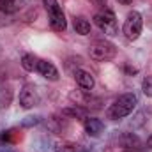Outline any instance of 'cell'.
<instances>
[{
    "label": "cell",
    "instance_id": "11",
    "mask_svg": "<svg viewBox=\"0 0 152 152\" xmlns=\"http://www.w3.org/2000/svg\"><path fill=\"white\" fill-rule=\"evenodd\" d=\"M73 28H75L76 34H80V36H88L90 34V21L87 20V18H83V16H75L73 18Z\"/></svg>",
    "mask_w": 152,
    "mask_h": 152
},
{
    "label": "cell",
    "instance_id": "9",
    "mask_svg": "<svg viewBox=\"0 0 152 152\" xmlns=\"http://www.w3.org/2000/svg\"><path fill=\"white\" fill-rule=\"evenodd\" d=\"M73 76H75L76 83H78V87H80L81 90H92L94 85H96V78H94V75H92L90 71L76 69L75 73H73Z\"/></svg>",
    "mask_w": 152,
    "mask_h": 152
},
{
    "label": "cell",
    "instance_id": "14",
    "mask_svg": "<svg viewBox=\"0 0 152 152\" xmlns=\"http://www.w3.org/2000/svg\"><path fill=\"white\" fill-rule=\"evenodd\" d=\"M12 101V88L9 85H0V108H7Z\"/></svg>",
    "mask_w": 152,
    "mask_h": 152
},
{
    "label": "cell",
    "instance_id": "6",
    "mask_svg": "<svg viewBox=\"0 0 152 152\" xmlns=\"http://www.w3.org/2000/svg\"><path fill=\"white\" fill-rule=\"evenodd\" d=\"M39 101H41V96H39L37 87L32 83L23 85V88L20 90V106L25 110H30V108L37 106Z\"/></svg>",
    "mask_w": 152,
    "mask_h": 152
},
{
    "label": "cell",
    "instance_id": "19",
    "mask_svg": "<svg viewBox=\"0 0 152 152\" xmlns=\"http://www.w3.org/2000/svg\"><path fill=\"white\" fill-rule=\"evenodd\" d=\"M94 2H96L97 5H101V7H104V5H106V0H94Z\"/></svg>",
    "mask_w": 152,
    "mask_h": 152
},
{
    "label": "cell",
    "instance_id": "2",
    "mask_svg": "<svg viewBox=\"0 0 152 152\" xmlns=\"http://www.w3.org/2000/svg\"><path fill=\"white\" fill-rule=\"evenodd\" d=\"M88 55L96 62H110L117 57V46L108 39H94L88 44Z\"/></svg>",
    "mask_w": 152,
    "mask_h": 152
},
{
    "label": "cell",
    "instance_id": "13",
    "mask_svg": "<svg viewBox=\"0 0 152 152\" xmlns=\"http://www.w3.org/2000/svg\"><path fill=\"white\" fill-rule=\"evenodd\" d=\"M62 115H66V117H69V118H78V120H83L85 117H87V112H85V108H81V106H67V108H64L62 110Z\"/></svg>",
    "mask_w": 152,
    "mask_h": 152
},
{
    "label": "cell",
    "instance_id": "17",
    "mask_svg": "<svg viewBox=\"0 0 152 152\" xmlns=\"http://www.w3.org/2000/svg\"><path fill=\"white\" fill-rule=\"evenodd\" d=\"M5 23H7V14H5V12L0 9V27H4Z\"/></svg>",
    "mask_w": 152,
    "mask_h": 152
},
{
    "label": "cell",
    "instance_id": "18",
    "mask_svg": "<svg viewBox=\"0 0 152 152\" xmlns=\"http://www.w3.org/2000/svg\"><path fill=\"white\" fill-rule=\"evenodd\" d=\"M118 4H122V5H131L133 4V0H117Z\"/></svg>",
    "mask_w": 152,
    "mask_h": 152
},
{
    "label": "cell",
    "instance_id": "12",
    "mask_svg": "<svg viewBox=\"0 0 152 152\" xmlns=\"http://www.w3.org/2000/svg\"><path fill=\"white\" fill-rule=\"evenodd\" d=\"M20 64H21V67H23V69H25L27 73H34V71H37L39 57L32 55V53H25V55L21 57Z\"/></svg>",
    "mask_w": 152,
    "mask_h": 152
},
{
    "label": "cell",
    "instance_id": "8",
    "mask_svg": "<svg viewBox=\"0 0 152 152\" xmlns=\"http://www.w3.org/2000/svg\"><path fill=\"white\" fill-rule=\"evenodd\" d=\"M83 129H85V133H87L88 136L97 138V136L104 131V124H103V120L97 118V117H85V118H83Z\"/></svg>",
    "mask_w": 152,
    "mask_h": 152
},
{
    "label": "cell",
    "instance_id": "15",
    "mask_svg": "<svg viewBox=\"0 0 152 152\" xmlns=\"http://www.w3.org/2000/svg\"><path fill=\"white\" fill-rule=\"evenodd\" d=\"M55 152H85L81 145L73 143V142H62L55 147Z\"/></svg>",
    "mask_w": 152,
    "mask_h": 152
},
{
    "label": "cell",
    "instance_id": "4",
    "mask_svg": "<svg viewBox=\"0 0 152 152\" xmlns=\"http://www.w3.org/2000/svg\"><path fill=\"white\" fill-rule=\"evenodd\" d=\"M94 23L106 36H118V23H117L115 12L110 7H103L101 11H97L94 14Z\"/></svg>",
    "mask_w": 152,
    "mask_h": 152
},
{
    "label": "cell",
    "instance_id": "7",
    "mask_svg": "<svg viewBox=\"0 0 152 152\" xmlns=\"http://www.w3.org/2000/svg\"><path fill=\"white\" fill-rule=\"evenodd\" d=\"M36 73H39L44 80H48V81H58L60 80V73L55 67V64L50 62V60H44V58H39L37 71Z\"/></svg>",
    "mask_w": 152,
    "mask_h": 152
},
{
    "label": "cell",
    "instance_id": "5",
    "mask_svg": "<svg viewBox=\"0 0 152 152\" xmlns=\"http://www.w3.org/2000/svg\"><path fill=\"white\" fill-rule=\"evenodd\" d=\"M143 30V16L138 11H131L126 16V21L122 25V34L127 41H136Z\"/></svg>",
    "mask_w": 152,
    "mask_h": 152
},
{
    "label": "cell",
    "instance_id": "10",
    "mask_svg": "<svg viewBox=\"0 0 152 152\" xmlns=\"http://www.w3.org/2000/svg\"><path fill=\"white\" fill-rule=\"evenodd\" d=\"M27 0H0V9L7 14V16H12L16 14L23 5H25Z\"/></svg>",
    "mask_w": 152,
    "mask_h": 152
},
{
    "label": "cell",
    "instance_id": "1",
    "mask_svg": "<svg viewBox=\"0 0 152 152\" xmlns=\"http://www.w3.org/2000/svg\"><path fill=\"white\" fill-rule=\"evenodd\" d=\"M136 104H138V97H136L133 92L120 94L113 103L110 104L106 115H108L110 120H120V118H124V117H127V115L133 113L134 108H136Z\"/></svg>",
    "mask_w": 152,
    "mask_h": 152
},
{
    "label": "cell",
    "instance_id": "3",
    "mask_svg": "<svg viewBox=\"0 0 152 152\" xmlns=\"http://www.w3.org/2000/svg\"><path fill=\"white\" fill-rule=\"evenodd\" d=\"M42 5L48 12V23H50V28L53 32H66L67 28V20H66V14L62 11V7L58 5L57 0H42Z\"/></svg>",
    "mask_w": 152,
    "mask_h": 152
},
{
    "label": "cell",
    "instance_id": "16",
    "mask_svg": "<svg viewBox=\"0 0 152 152\" xmlns=\"http://www.w3.org/2000/svg\"><path fill=\"white\" fill-rule=\"evenodd\" d=\"M142 90L147 97H152V76H145L142 81Z\"/></svg>",
    "mask_w": 152,
    "mask_h": 152
}]
</instances>
